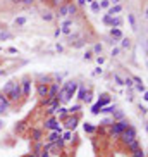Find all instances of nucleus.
Segmentation results:
<instances>
[{
  "instance_id": "obj_1",
  "label": "nucleus",
  "mask_w": 148,
  "mask_h": 157,
  "mask_svg": "<svg viewBox=\"0 0 148 157\" xmlns=\"http://www.w3.org/2000/svg\"><path fill=\"white\" fill-rule=\"evenodd\" d=\"M76 90H78V83H76V81H66V83H64V86L59 88V93H57L59 102H60V104L69 102L71 97H74Z\"/></svg>"
},
{
  "instance_id": "obj_2",
  "label": "nucleus",
  "mask_w": 148,
  "mask_h": 157,
  "mask_svg": "<svg viewBox=\"0 0 148 157\" xmlns=\"http://www.w3.org/2000/svg\"><path fill=\"white\" fill-rule=\"evenodd\" d=\"M9 102H17L21 97H22V93H21V83L17 81H14V85H12V88L9 90V93L5 95Z\"/></svg>"
},
{
  "instance_id": "obj_3",
  "label": "nucleus",
  "mask_w": 148,
  "mask_h": 157,
  "mask_svg": "<svg viewBox=\"0 0 148 157\" xmlns=\"http://www.w3.org/2000/svg\"><path fill=\"white\" fill-rule=\"evenodd\" d=\"M121 140H122V143H126L128 145L129 142H133V140H136V128L134 126H131L129 124L122 133H121Z\"/></svg>"
},
{
  "instance_id": "obj_4",
  "label": "nucleus",
  "mask_w": 148,
  "mask_h": 157,
  "mask_svg": "<svg viewBox=\"0 0 148 157\" xmlns=\"http://www.w3.org/2000/svg\"><path fill=\"white\" fill-rule=\"evenodd\" d=\"M128 126H129V123L126 121V119H122V121H116V123H112L110 131H112V135H121Z\"/></svg>"
},
{
  "instance_id": "obj_5",
  "label": "nucleus",
  "mask_w": 148,
  "mask_h": 157,
  "mask_svg": "<svg viewBox=\"0 0 148 157\" xmlns=\"http://www.w3.org/2000/svg\"><path fill=\"white\" fill-rule=\"evenodd\" d=\"M43 126L47 128V129H52V131H59V133H62V128H60L59 121H57V118H53V116L47 119Z\"/></svg>"
},
{
  "instance_id": "obj_6",
  "label": "nucleus",
  "mask_w": 148,
  "mask_h": 157,
  "mask_svg": "<svg viewBox=\"0 0 148 157\" xmlns=\"http://www.w3.org/2000/svg\"><path fill=\"white\" fill-rule=\"evenodd\" d=\"M78 123H79L78 116H67V118L64 119V126H66V129H67V131H72L74 128L78 126Z\"/></svg>"
},
{
  "instance_id": "obj_7",
  "label": "nucleus",
  "mask_w": 148,
  "mask_h": 157,
  "mask_svg": "<svg viewBox=\"0 0 148 157\" xmlns=\"http://www.w3.org/2000/svg\"><path fill=\"white\" fill-rule=\"evenodd\" d=\"M69 14H76V5H72V4H66V5H62L59 9V16L60 17H66V16H69Z\"/></svg>"
},
{
  "instance_id": "obj_8",
  "label": "nucleus",
  "mask_w": 148,
  "mask_h": 157,
  "mask_svg": "<svg viewBox=\"0 0 148 157\" xmlns=\"http://www.w3.org/2000/svg\"><path fill=\"white\" fill-rule=\"evenodd\" d=\"M21 93H22V97H30L31 93V81L28 78H24L21 81Z\"/></svg>"
},
{
  "instance_id": "obj_9",
  "label": "nucleus",
  "mask_w": 148,
  "mask_h": 157,
  "mask_svg": "<svg viewBox=\"0 0 148 157\" xmlns=\"http://www.w3.org/2000/svg\"><path fill=\"white\" fill-rule=\"evenodd\" d=\"M36 93H38V97L45 98L47 95H48V85H41V83H38V85H36Z\"/></svg>"
},
{
  "instance_id": "obj_10",
  "label": "nucleus",
  "mask_w": 148,
  "mask_h": 157,
  "mask_svg": "<svg viewBox=\"0 0 148 157\" xmlns=\"http://www.w3.org/2000/svg\"><path fill=\"white\" fill-rule=\"evenodd\" d=\"M9 105H10V102L7 100V97L0 93V114H4V112L9 109Z\"/></svg>"
},
{
  "instance_id": "obj_11",
  "label": "nucleus",
  "mask_w": 148,
  "mask_h": 157,
  "mask_svg": "<svg viewBox=\"0 0 148 157\" xmlns=\"http://www.w3.org/2000/svg\"><path fill=\"white\" fill-rule=\"evenodd\" d=\"M78 98H79V100H86V102H90V100H91V98H90V95H88V90L84 88V86H79Z\"/></svg>"
},
{
  "instance_id": "obj_12",
  "label": "nucleus",
  "mask_w": 148,
  "mask_h": 157,
  "mask_svg": "<svg viewBox=\"0 0 148 157\" xmlns=\"http://www.w3.org/2000/svg\"><path fill=\"white\" fill-rule=\"evenodd\" d=\"M57 93H59V83H50V86H48V95H47V97L53 98V97H57Z\"/></svg>"
},
{
  "instance_id": "obj_13",
  "label": "nucleus",
  "mask_w": 148,
  "mask_h": 157,
  "mask_svg": "<svg viewBox=\"0 0 148 157\" xmlns=\"http://www.w3.org/2000/svg\"><path fill=\"white\" fill-rule=\"evenodd\" d=\"M59 138H60V133H59V131H52V133L48 135V138H47V142H48V143H55Z\"/></svg>"
},
{
  "instance_id": "obj_14",
  "label": "nucleus",
  "mask_w": 148,
  "mask_h": 157,
  "mask_svg": "<svg viewBox=\"0 0 148 157\" xmlns=\"http://www.w3.org/2000/svg\"><path fill=\"white\" fill-rule=\"evenodd\" d=\"M128 150H131V152H136V150H139L138 138H136V140H133V142H129V143H128Z\"/></svg>"
},
{
  "instance_id": "obj_15",
  "label": "nucleus",
  "mask_w": 148,
  "mask_h": 157,
  "mask_svg": "<svg viewBox=\"0 0 148 157\" xmlns=\"http://www.w3.org/2000/svg\"><path fill=\"white\" fill-rule=\"evenodd\" d=\"M112 114H114L112 123H116V121H122V119H124V112H122V110H114Z\"/></svg>"
},
{
  "instance_id": "obj_16",
  "label": "nucleus",
  "mask_w": 148,
  "mask_h": 157,
  "mask_svg": "<svg viewBox=\"0 0 148 157\" xmlns=\"http://www.w3.org/2000/svg\"><path fill=\"white\" fill-rule=\"evenodd\" d=\"M122 24V19L121 17H110V26L112 28H119Z\"/></svg>"
},
{
  "instance_id": "obj_17",
  "label": "nucleus",
  "mask_w": 148,
  "mask_h": 157,
  "mask_svg": "<svg viewBox=\"0 0 148 157\" xmlns=\"http://www.w3.org/2000/svg\"><path fill=\"white\" fill-rule=\"evenodd\" d=\"M121 10H122V7H121V5H114V7H110L109 16H110V17H114V14H119Z\"/></svg>"
},
{
  "instance_id": "obj_18",
  "label": "nucleus",
  "mask_w": 148,
  "mask_h": 157,
  "mask_svg": "<svg viewBox=\"0 0 148 157\" xmlns=\"http://www.w3.org/2000/svg\"><path fill=\"white\" fill-rule=\"evenodd\" d=\"M12 85H14V81H9V83H5V85H4V88H2V92H0V93H2V95H7V93H9V90L12 88Z\"/></svg>"
},
{
  "instance_id": "obj_19",
  "label": "nucleus",
  "mask_w": 148,
  "mask_h": 157,
  "mask_svg": "<svg viewBox=\"0 0 148 157\" xmlns=\"http://www.w3.org/2000/svg\"><path fill=\"white\" fill-rule=\"evenodd\" d=\"M71 21H66L64 23V30H60V33H64V35H71Z\"/></svg>"
},
{
  "instance_id": "obj_20",
  "label": "nucleus",
  "mask_w": 148,
  "mask_h": 157,
  "mask_svg": "<svg viewBox=\"0 0 148 157\" xmlns=\"http://www.w3.org/2000/svg\"><path fill=\"white\" fill-rule=\"evenodd\" d=\"M110 35H112V38H122V31L119 30V28L112 30V31H110Z\"/></svg>"
},
{
  "instance_id": "obj_21",
  "label": "nucleus",
  "mask_w": 148,
  "mask_h": 157,
  "mask_svg": "<svg viewBox=\"0 0 148 157\" xmlns=\"http://www.w3.org/2000/svg\"><path fill=\"white\" fill-rule=\"evenodd\" d=\"M116 107H112V105H105V107L100 109V112H103V114H110V112H114Z\"/></svg>"
},
{
  "instance_id": "obj_22",
  "label": "nucleus",
  "mask_w": 148,
  "mask_h": 157,
  "mask_svg": "<svg viewBox=\"0 0 148 157\" xmlns=\"http://www.w3.org/2000/svg\"><path fill=\"white\" fill-rule=\"evenodd\" d=\"M98 102L102 104V107H105L107 104L110 102V98H109V95H102V98H98Z\"/></svg>"
},
{
  "instance_id": "obj_23",
  "label": "nucleus",
  "mask_w": 148,
  "mask_h": 157,
  "mask_svg": "<svg viewBox=\"0 0 148 157\" xmlns=\"http://www.w3.org/2000/svg\"><path fill=\"white\" fill-rule=\"evenodd\" d=\"M114 81H116V85H119V86H122V85H124V79L121 78V76H119L117 73L114 74Z\"/></svg>"
},
{
  "instance_id": "obj_24",
  "label": "nucleus",
  "mask_w": 148,
  "mask_h": 157,
  "mask_svg": "<svg viewBox=\"0 0 148 157\" xmlns=\"http://www.w3.org/2000/svg\"><path fill=\"white\" fill-rule=\"evenodd\" d=\"M71 137H72V131H66V133H64V135H62L60 138H62L64 142H71V140H72Z\"/></svg>"
},
{
  "instance_id": "obj_25",
  "label": "nucleus",
  "mask_w": 148,
  "mask_h": 157,
  "mask_svg": "<svg viewBox=\"0 0 148 157\" xmlns=\"http://www.w3.org/2000/svg\"><path fill=\"white\" fill-rule=\"evenodd\" d=\"M100 109H102V104H100V102H97V104H95V105L91 107V112H93V114H98Z\"/></svg>"
},
{
  "instance_id": "obj_26",
  "label": "nucleus",
  "mask_w": 148,
  "mask_h": 157,
  "mask_svg": "<svg viewBox=\"0 0 148 157\" xmlns=\"http://www.w3.org/2000/svg\"><path fill=\"white\" fill-rule=\"evenodd\" d=\"M79 109H81V104H76V105H72L71 109H67V112L69 114H74V112H78Z\"/></svg>"
},
{
  "instance_id": "obj_27",
  "label": "nucleus",
  "mask_w": 148,
  "mask_h": 157,
  "mask_svg": "<svg viewBox=\"0 0 148 157\" xmlns=\"http://www.w3.org/2000/svg\"><path fill=\"white\" fill-rule=\"evenodd\" d=\"M40 138H41V131H40V129H33V140L38 142Z\"/></svg>"
},
{
  "instance_id": "obj_28",
  "label": "nucleus",
  "mask_w": 148,
  "mask_h": 157,
  "mask_svg": "<svg viewBox=\"0 0 148 157\" xmlns=\"http://www.w3.org/2000/svg\"><path fill=\"white\" fill-rule=\"evenodd\" d=\"M84 131H86V133H95V126H91V124L86 123V124H84Z\"/></svg>"
},
{
  "instance_id": "obj_29",
  "label": "nucleus",
  "mask_w": 148,
  "mask_h": 157,
  "mask_svg": "<svg viewBox=\"0 0 148 157\" xmlns=\"http://www.w3.org/2000/svg\"><path fill=\"white\" fill-rule=\"evenodd\" d=\"M131 157H145V152L139 148V150H136V152H133V156Z\"/></svg>"
},
{
  "instance_id": "obj_30",
  "label": "nucleus",
  "mask_w": 148,
  "mask_h": 157,
  "mask_svg": "<svg viewBox=\"0 0 148 157\" xmlns=\"http://www.w3.org/2000/svg\"><path fill=\"white\" fill-rule=\"evenodd\" d=\"M134 88L138 90V92H143V93L147 92V90H145V85H143V83H136V86H134Z\"/></svg>"
},
{
  "instance_id": "obj_31",
  "label": "nucleus",
  "mask_w": 148,
  "mask_h": 157,
  "mask_svg": "<svg viewBox=\"0 0 148 157\" xmlns=\"http://www.w3.org/2000/svg\"><path fill=\"white\" fill-rule=\"evenodd\" d=\"M91 10H93V12L100 10V4H98V2H93V4H91Z\"/></svg>"
},
{
  "instance_id": "obj_32",
  "label": "nucleus",
  "mask_w": 148,
  "mask_h": 157,
  "mask_svg": "<svg viewBox=\"0 0 148 157\" xmlns=\"http://www.w3.org/2000/svg\"><path fill=\"white\" fill-rule=\"evenodd\" d=\"M129 45H131V40H129V38L122 40V47H124V49H129Z\"/></svg>"
},
{
  "instance_id": "obj_33",
  "label": "nucleus",
  "mask_w": 148,
  "mask_h": 157,
  "mask_svg": "<svg viewBox=\"0 0 148 157\" xmlns=\"http://www.w3.org/2000/svg\"><path fill=\"white\" fill-rule=\"evenodd\" d=\"M16 24H19V26L26 24V17H17V19H16Z\"/></svg>"
},
{
  "instance_id": "obj_34",
  "label": "nucleus",
  "mask_w": 148,
  "mask_h": 157,
  "mask_svg": "<svg viewBox=\"0 0 148 157\" xmlns=\"http://www.w3.org/2000/svg\"><path fill=\"white\" fill-rule=\"evenodd\" d=\"M100 52H102V45H100V43H97V45L93 47V54H100Z\"/></svg>"
},
{
  "instance_id": "obj_35",
  "label": "nucleus",
  "mask_w": 148,
  "mask_h": 157,
  "mask_svg": "<svg viewBox=\"0 0 148 157\" xmlns=\"http://www.w3.org/2000/svg\"><path fill=\"white\" fill-rule=\"evenodd\" d=\"M124 85H128L129 88H131V86H134V83H133V79H131V78H126V79H124Z\"/></svg>"
},
{
  "instance_id": "obj_36",
  "label": "nucleus",
  "mask_w": 148,
  "mask_h": 157,
  "mask_svg": "<svg viewBox=\"0 0 148 157\" xmlns=\"http://www.w3.org/2000/svg\"><path fill=\"white\" fill-rule=\"evenodd\" d=\"M38 157H50V152H47V150H41L38 154Z\"/></svg>"
},
{
  "instance_id": "obj_37",
  "label": "nucleus",
  "mask_w": 148,
  "mask_h": 157,
  "mask_svg": "<svg viewBox=\"0 0 148 157\" xmlns=\"http://www.w3.org/2000/svg\"><path fill=\"white\" fill-rule=\"evenodd\" d=\"M7 38H10L9 33H0V40H7Z\"/></svg>"
},
{
  "instance_id": "obj_38",
  "label": "nucleus",
  "mask_w": 148,
  "mask_h": 157,
  "mask_svg": "<svg viewBox=\"0 0 148 157\" xmlns=\"http://www.w3.org/2000/svg\"><path fill=\"white\" fill-rule=\"evenodd\" d=\"M109 5H110V2H109V0H103V2L100 4V7H105V9H107Z\"/></svg>"
},
{
  "instance_id": "obj_39",
  "label": "nucleus",
  "mask_w": 148,
  "mask_h": 157,
  "mask_svg": "<svg viewBox=\"0 0 148 157\" xmlns=\"http://www.w3.org/2000/svg\"><path fill=\"white\" fill-rule=\"evenodd\" d=\"M91 57H93V52H86V54H84V59L86 60H90Z\"/></svg>"
},
{
  "instance_id": "obj_40",
  "label": "nucleus",
  "mask_w": 148,
  "mask_h": 157,
  "mask_svg": "<svg viewBox=\"0 0 148 157\" xmlns=\"http://www.w3.org/2000/svg\"><path fill=\"white\" fill-rule=\"evenodd\" d=\"M43 19L45 21H52V14H43Z\"/></svg>"
},
{
  "instance_id": "obj_41",
  "label": "nucleus",
  "mask_w": 148,
  "mask_h": 157,
  "mask_svg": "<svg viewBox=\"0 0 148 157\" xmlns=\"http://www.w3.org/2000/svg\"><path fill=\"white\" fill-rule=\"evenodd\" d=\"M103 23H105V24H110V16H109V14L103 17Z\"/></svg>"
},
{
  "instance_id": "obj_42",
  "label": "nucleus",
  "mask_w": 148,
  "mask_h": 157,
  "mask_svg": "<svg viewBox=\"0 0 148 157\" xmlns=\"http://www.w3.org/2000/svg\"><path fill=\"white\" fill-rule=\"evenodd\" d=\"M97 62H98V66H102V64L105 62V59H103V57H98V59H97Z\"/></svg>"
},
{
  "instance_id": "obj_43",
  "label": "nucleus",
  "mask_w": 148,
  "mask_h": 157,
  "mask_svg": "<svg viewBox=\"0 0 148 157\" xmlns=\"http://www.w3.org/2000/svg\"><path fill=\"white\" fill-rule=\"evenodd\" d=\"M93 74H95V76H98V74H102V69H95V73H93Z\"/></svg>"
},
{
  "instance_id": "obj_44",
  "label": "nucleus",
  "mask_w": 148,
  "mask_h": 157,
  "mask_svg": "<svg viewBox=\"0 0 148 157\" xmlns=\"http://www.w3.org/2000/svg\"><path fill=\"white\" fill-rule=\"evenodd\" d=\"M117 54H119V49H114V50H112V57H116Z\"/></svg>"
},
{
  "instance_id": "obj_45",
  "label": "nucleus",
  "mask_w": 148,
  "mask_h": 157,
  "mask_svg": "<svg viewBox=\"0 0 148 157\" xmlns=\"http://www.w3.org/2000/svg\"><path fill=\"white\" fill-rule=\"evenodd\" d=\"M110 4H116V5H119V2H121V0H109Z\"/></svg>"
},
{
  "instance_id": "obj_46",
  "label": "nucleus",
  "mask_w": 148,
  "mask_h": 157,
  "mask_svg": "<svg viewBox=\"0 0 148 157\" xmlns=\"http://www.w3.org/2000/svg\"><path fill=\"white\" fill-rule=\"evenodd\" d=\"M24 157H38L36 154H28V156H24Z\"/></svg>"
},
{
  "instance_id": "obj_47",
  "label": "nucleus",
  "mask_w": 148,
  "mask_h": 157,
  "mask_svg": "<svg viewBox=\"0 0 148 157\" xmlns=\"http://www.w3.org/2000/svg\"><path fill=\"white\" fill-rule=\"evenodd\" d=\"M78 4H79V5H83V4H84V0H78Z\"/></svg>"
},
{
  "instance_id": "obj_48",
  "label": "nucleus",
  "mask_w": 148,
  "mask_h": 157,
  "mask_svg": "<svg viewBox=\"0 0 148 157\" xmlns=\"http://www.w3.org/2000/svg\"><path fill=\"white\" fill-rule=\"evenodd\" d=\"M22 2H24V4H31V2H33V0H22Z\"/></svg>"
},
{
  "instance_id": "obj_49",
  "label": "nucleus",
  "mask_w": 148,
  "mask_h": 157,
  "mask_svg": "<svg viewBox=\"0 0 148 157\" xmlns=\"http://www.w3.org/2000/svg\"><path fill=\"white\" fill-rule=\"evenodd\" d=\"M2 74H5V71H0V76H2Z\"/></svg>"
},
{
  "instance_id": "obj_50",
  "label": "nucleus",
  "mask_w": 148,
  "mask_h": 157,
  "mask_svg": "<svg viewBox=\"0 0 148 157\" xmlns=\"http://www.w3.org/2000/svg\"><path fill=\"white\" fill-rule=\"evenodd\" d=\"M84 2H93V0H84Z\"/></svg>"
},
{
  "instance_id": "obj_51",
  "label": "nucleus",
  "mask_w": 148,
  "mask_h": 157,
  "mask_svg": "<svg viewBox=\"0 0 148 157\" xmlns=\"http://www.w3.org/2000/svg\"><path fill=\"white\" fill-rule=\"evenodd\" d=\"M0 129H2V121H0Z\"/></svg>"
},
{
  "instance_id": "obj_52",
  "label": "nucleus",
  "mask_w": 148,
  "mask_h": 157,
  "mask_svg": "<svg viewBox=\"0 0 148 157\" xmlns=\"http://www.w3.org/2000/svg\"><path fill=\"white\" fill-rule=\"evenodd\" d=\"M60 157H64V156H60Z\"/></svg>"
},
{
  "instance_id": "obj_53",
  "label": "nucleus",
  "mask_w": 148,
  "mask_h": 157,
  "mask_svg": "<svg viewBox=\"0 0 148 157\" xmlns=\"http://www.w3.org/2000/svg\"><path fill=\"white\" fill-rule=\"evenodd\" d=\"M59 157H60V156H59Z\"/></svg>"
}]
</instances>
